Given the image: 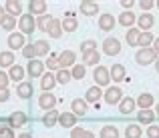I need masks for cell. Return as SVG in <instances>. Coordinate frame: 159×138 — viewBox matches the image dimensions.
Masks as SVG:
<instances>
[{
    "label": "cell",
    "instance_id": "cell-21",
    "mask_svg": "<svg viewBox=\"0 0 159 138\" xmlns=\"http://www.w3.org/2000/svg\"><path fill=\"white\" fill-rule=\"evenodd\" d=\"M70 108H73V114L75 116H85L87 114V110H89V108H87V102L85 100H81V98H75L73 102H70Z\"/></svg>",
    "mask_w": 159,
    "mask_h": 138
},
{
    "label": "cell",
    "instance_id": "cell-19",
    "mask_svg": "<svg viewBox=\"0 0 159 138\" xmlns=\"http://www.w3.org/2000/svg\"><path fill=\"white\" fill-rule=\"evenodd\" d=\"M115 22L117 20L113 18V14H109V12H103V14L99 16V28H101V30H113Z\"/></svg>",
    "mask_w": 159,
    "mask_h": 138
},
{
    "label": "cell",
    "instance_id": "cell-30",
    "mask_svg": "<svg viewBox=\"0 0 159 138\" xmlns=\"http://www.w3.org/2000/svg\"><path fill=\"white\" fill-rule=\"evenodd\" d=\"M81 12L85 16H93V14H97V12H99V4L85 0V2H81Z\"/></svg>",
    "mask_w": 159,
    "mask_h": 138
},
{
    "label": "cell",
    "instance_id": "cell-23",
    "mask_svg": "<svg viewBox=\"0 0 159 138\" xmlns=\"http://www.w3.org/2000/svg\"><path fill=\"white\" fill-rule=\"evenodd\" d=\"M47 32H48V36H51V38H61V34H62L61 20H58V18H52L51 24H48V28H47Z\"/></svg>",
    "mask_w": 159,
    "mask_h": 138
},
{
    "label": "cell",
    "instance_id": "cell-25",
    "mask_svg": "<svg viewBox=\"0 0 159 138\" xmlns=\"http://www.w3.org/2000/svg\"><path fill=\"white\" fill-rule=\"evenodd\" d=\"M135 106H137V102H135L133 98H123V100L119 102V112L127 116V114H131V112L135 110Z\"/></svg>",
    "mask_w": 159,
    "mask_h": 138
},
{
    "label": "cell",
    "instance_id": "cell-33",
    "mask_svg": "<svg viewBox=\"0 0 159 138\" xmlns=\"http://www.w3.org/2000/svg\"><path fill=\"white\" fill-rule=\"evenodd\" d=\"M48 50H51V44H48L47 40H36V42H34V52H36V56H47Z\"/></svg>",
    "mask_w": 159,
    "mask_h": 138
},
{
    "label": "cell",
    "instance_id": "cell-39",
    "mask_svg": "<svg viewBox=\"0 0 159 138\" xmlns=\"http://www.w3.org/2000/svg\"><path fill=\"white\" fill-rule=\"evenodd\" d=\"M85 74H87L85 64H75V66H73V70H70V76L77 78V80H83V78H85Z\"/></svg>",
    "mask_w": 159,
    "mask_h": 138
},
{
    "label": "cell",
    "instance_id": "cell-41",
    "mask_svg": "<svg viewBox=\"0 0 159 138\" xmlns=\"http://www.w3.org/2000/svg\"><path fill=\"white\" fill-rule=\"evenodd\" d=\"M22 56L24 58H28V60H34L36 58V52H34V44H24V48H22Z\"/></svg>",
    "mask_w": 159,
    "mask_h": 138
},
{
    "label": "cell",
    "instance_id": "cell-24",
    "mask_svg": "<svg viewBox=\"0 0 159 138\" xmlns=\"http://www.w3.org/2000/svg\"><path fill=\"white\" fill-rule=\"evenodd\" d=\"M99 60H101L99 50H91V52H85V54H83V64H85V66H97Z\"/></svg>",
    "mask_w": 159,
    "mask_h": 138
},
{
    "label": "cell",
    "instance_id": "cell-42",
    "mask_svg": "<svg viewBox=\"0 0 159 138\" xmlns=\"http://www.w3.org/2000/svg\"><path fill=\"white\" fill-rule=\"evenodd\" d=\"M0 26H2L4 30H14V28H16V18H12V16H8V14H6Z\"/></svg>",
    "mask_w": 159,
    "mask_h": 138
},
{
    "label": "cell",
    "instance_id": "cell-12",
    "mask_svg": "<svg viewBox=\"0 0 159 138\" xmlns=\"http://www.w3.org/2000/svg\"><path fill=\"white\" fill-rule=\"evenodd\" d=\"M103 50H105V54H109V56H117L121 52V42L117 38H107L103 42Z\"/></svg>",
    "mask_w": 159,
    "mask_h": 138
},
{
    "label": "cell",
    "instance_id": "cell-8",
    "mask_svg": "<svg viewBox=\"0 0 159 138\" xmlns=\"http://www.w3.org/2000/svg\"><path fill=\"white\" fill-rule=\"evenodd\" d=\"M155 24V18H153L151 12H143V14L137 18V26H139L141 32H149V28Z\"/></svg>",
    "mask_w": 159,
    "mask_h": 138
},
{
    "label": "cell",
    "instance_id": "cell-1",
    "mask_svg": "<svg viewBox=\"0 0 159 138\" xmlns=\"http://www.w3.org/2000/svg\"><path fill=\"white\" fill-rule=\"evenodd\" d=\"M135 60H137V64L147 66V64H151V62L157 60V54H155V50H153L151 46H149V48H139L137 54H135Z\"/></svg>",
    "mask_w": 159,
    "mask_h": 138
},
{
    "label": "cell",
    "instance_id": "cell-28",
    "mask_svg": "<svg viewBox=\"0 0 159 138\" xmlns=\"http://www.w3.org/2000/svg\"><path fill=\"white\" fill-rule=\"evenodd\" d=\"M24 72H26V70H24L22 66L14 64V66H10V72H8V78L20 84V82H22V78H24Z\"/></svg>",
    "mask_w": 159,
    "mask_h": 138
},
{
    "label": "cell",
    "instance_id": "cell-9",
    "mask_svg": "<svg viewBox=\"0 0 159 138\" xmlns=\"http://www.w3.org/2000/svg\"><path fill=\"white\" fill-rule=\"evenodd\" d=\"M24 44H26V38H24L22 32H12L10 36H8V46H10V50H22Z\"/></svg>",
    "mask_w": 159,
    "mask_h": 138
},
{
    "label": "cell",
    "instance_id": "cell-5",
    "mask_svg": "<svg viewBox=\"0 0 159 138\" xmlns=\"http://www.w3.org/2000/svg\"><path fill=\"white\" fill-rule=\"evenodd\" d=\"M58 64H61V68H73L75 66V60H77V54L73 52V50H62L61 54H58Z\"/></svg>",
    "mask_w": 159,
    "mask_h": 138
},
{
    "label": "cell",
    "instance_id": "cell-43",
    "mask_svg": "<svg viewBox=\"0 0 159 138\" xmlns=\"http://www.w3.org/2000/svg\"><path fill=\"white\" fill-rule=\"evenodd\" d=\"M47 68H48V72L51 70H61V64H58V58L57 56H48V60H47Z\"/></svg>",
    "mask_w": 159,
    "mask_h": 138
},
{
    "label": "cell",
    "instance_id": "cell-49",
    "mask_svg": "<svg viewBox=\"0 0 159 138\" xmlns=\"http://www.w3.org/2000/svg\"><path fill=\"white\" fill-rule=\"evenodd\" d=\"M10 98V90L8 88H0V102H6Z\"/></svg>",
    "mask_w": 159,
    "mask_h": 138
},
{
    "label": "cell",
    "instance_id": "cell-44",
    "mask_svg": "<svg viewBox=\"0 0 159 138\" xmlns=\"http://www.w3.org/2000/svg\"><path fill=\"white\" fill-rule=\"evenodd\" d=\"M91 50H97V42L95 40H85V42L81 44V52H91Z\"/></svg>",
    "mask_w": 159,
    "mask_h": 138
},
{
    "label": "cell",
    "instance_id": "cell-48",
    "mask_svg": "<svg viewBox=\"0 0 159 138\" xmlns=\"http://www.w3.org/2000/svg\"><path fill=\"white\" fill-rule=\"evenodd\" d=\"M139 6H141V10L145 12V10H151V8L155 6V2H153V0H141Z\"/></svg>",
    "mask_w": 159,
    "mask_h": 138
},
{
    "label": "cell",
    "instance_id": "cell-2",
    "mask_svg": "<svg viewBox=\"0 0 159 138\" xmlns=\"http://www.w3.org/2000/svg\"><path fill=\"white\" fill-rule=\"evenodd\" d=\"M18 28H20V32H22L24 36L32 34V32L36 30V18L32 14H22L18 18Z\"/></svg>",
    "mask_w": 159,
    "mask_h": 138
},
{
    "label": "cell",
    "instance_id": "cell-16",
    "mask_svg": "<svg viewBox=\"0 0 159 138\" xmlns=\"http://www.w3.org/2000/svg\"><path fill=\"white\" fill-rule=\"evenodd\" d=\"M135 102L141 110H149V108L153 106V102H155V98H153V94H149V92H143V94H139V98H137Z\"/></svg>",
    "mask_w": 159,
    "mask_h": 138
},
{
    "label": "cell",
    "instance_id": "cell-4",
    "mask_svg": "<svg viewBox=\"0 0 159 138\" xmlns=\"http://www.w3.org/2000/svg\"><path fill=\"white\" fill-rule=\"evenodd\" d=\"M103 98H105L107 104H119L121 100H123V90L117 88V86H113V88H107L105 92H103Z\"/></svg>",
    "mask_w": 159,
    "mask_h": 138
},
{
    "label": "cell",
    "instance_id": "cell-7",
    "mask_svg": "<svg viewBox=\"0 0 159 138\" xmlns=\"http://www.w3.org/2000/svg\"><path fill=\"white\" fill-rule=\"evenodd\" d=\"M39 106L44 108V110H54V106H57V96L52 94V92H43L39 98Z\"/></svg>",
    "mask_w": 159,
    "mask_h": 138
},
{
    "label": "cell",
    "instance_id": "cell-40",
    "mask_svg": "<svg viewBox=\"0 0 159 138\" xmlns=\"http://www.w3.org/2000/svg\"><path fill=\"white\" fill-rule=\"evenodd\" d=\"M54 76H57V82H61V84H69L70 78H73L70 76V70H65V68H61Z\"/></svg>",
    "mask_w": 159,
    "mask_h": 138
},
{
    "label": "cell",
    "instance_id": "cell-3",
    "mask_svg": "<svg viewBox=\"0 0 159 138\" xmlns=\"http://www.w3.org/2000/svg\"><path fill=\"white\" fill-rule=\"evenodd\" d=\"M93 78H95V86H107L109 82H111V76H109V68H105V66H97L93 72Z\"/></svg>",
    "mask_w": 159,
    "mask_h": 138
},
{
    "label": "cell",
    "instance_id": "cell-55",
    "mask_svg": "<svg viewBox=\"0 0 159 138\" xmlns=\"http://www.w3.org/2000/svg\"><path fill=\"white\" fill-rule=\"evenodd\" d=\"M155 114L159 116V104H157V106H155Z\"/></svg>",
    "mask_w": 159,
    "mask_h": 138
},
{
    "label": "cell",
    "instance_id": "cell-45",
    "mask_svg": "<svg viewBox=\"0 0 159 138\" xmlns=\"http://www.w3.org/2000/svg\"><path fill=\"white\" fill-rule=\"evenodd\" d=\"M0 138H14V130L10 126H0Z\"/></svg>",
    "mask_w": 159,
    "mask_h": 138
},
{
    "label": "cell",
    "instance_id": "cell-10",
    "mask_svg": "<svg viewBox=\"0 0 159 138\" xmlns=\"http://www.w3.org/2000/svg\"><path fill=\"white\" fill-rule=\"evenodd\" d=\"M61 26L65 32H75L79 28V22H77V16H75V12H66L65 20H61Z\"/></svg>",
    "mask_w": 159,
    "mask_h": 138
},
{
    "label": "cell",
    "instance_id": "cell-29",
    "mask_svg": "<svg viewBox=\"0 0 159 138\" xmlns=\"http://www.w3.org/2000/svg\"><path fill=\"white\" fill-rule=\"evenodd\" d=\"M10 66H14V54L10 50L0 52V68H10Z\"/></svg>",
    "mask_w": 159,
    "mask_h": 138
},
{
    "label": "cell",
    "instance_id": "cell-46",
    "mask_svg": "<svg viewBox=\"0 0 159 138\" xmlns=\"http://www.w3.org/2000/svg\"><path fill=\"white\" fill-rule=\"evenodd\" d=\"M147 136L149 138H159V126L157 124H149L147 126Z\"/></svg>",
    "mask_w": 159,
    "mask_h": 138
},
{
    "label": "cell",
    "instance_id": "cell-56",
    "mask_svg": "<svg viewBox=\"0 0 159 138\" xmlns=\"http://www.w3.org/2000/svg\"><path fill=\"white\" fill-rule=\"evenodd\" d=\"M155 6H157V8H159V2H155Z\"/></svg>",
    "mask_w": 159,
    "mask_h": 138
},
{
    "label": "cell",
    "instance_id": "cell-13",
    "mask_svg": "<svg viewBox=\"0 0 159 138\" xmlns=\"http://www.w3.org/2000/svg\"><path fill=\"white\" fill-rule=\"evenodd\" d=\"M28 14H32V16H43V14H47V2L44 0H32L30 4H28Z\"/></svg>",
    "mask_w": 159,
    "mask_h": 138
},
{
    "label": "cell",
    "instance_id": "cell-17",
    "mask_svg": "<svg viewBox=\"0 0 159 138\" xmlns=\"http://www.w3.org/2000/svg\"><path fill=\"white\" fill-rule=\"evenodd\" d=\"M109 76H111L115 82L125 80V76H127V72H125V66H123V64H113L111 68H109Z\"/></svg>",
    "mask_w": 159,
    "mask_h": 138
},
{
    "label": "cell",
    "instance_id": "cell-51",
    "mask_svg": "<svg viewBox=\"0 0 159 138\" xmlns=\"http://www.w3.org/2000/svg\"><path fill=\"white\" fill-rule=\"evenodd\" d=\"M151 48L155 50V54H157V56H159V36H157L155 40H153V46H151Z\"/></svg>",
    "mask_w": 159,
    "mask_h": 138
},
{
    "label": "cell",
    "instance_id": "cell-38",
    "mask_svg": "<svg viewBox=\"0 0 159 138\" xmlns=\"http://www.w3.org/2000/svg\"><path fill=\"white\" fill-rule=\"evenodd\" d=\"M51 20H52V16H48V14L39 16V18H36V28L47 32V28H48V24H51Z\"/></svg>",
    "mask_w": 159,
    "mask_h": 138
},
{
    "label": "cell",
    "instance_id": "cell-50",
    "mask_svg": "<svg viewBox=\"0 0 159 138\" xmlns=\"http://www.w3.org/2000/svg\"><path fill=\"white\" fill-rule=\"evenodd\" d=\"M133 4H135L133 0H123V2H121V6H123L125 10H131V8H133Z\"/></svg>",
    "mask_w": 159,
    "mask_h": 138
},
{
    "label": "cell",
    "instance_id": "cell-35",
    "mask_svg": "<svg viewBox=\"0 0 159 138\" xmlns=\"http://www.w3.org/2000/svg\"><path fill=\"white\" fill-rule=\"evenodd\" d=\"M141 134H143V130L139 124H129L125 128V138H141Z\"/></svg>",
    "mask_w": 159,
    "mask_h": 138
},
{
    "label": "cell",
    "instance_id": "cell-34",
    "mask_svg": "<svg viewBox=\"0 0 159 138\" xmlns=\"http://www.w3.org/2000/svg\"><path fill=\"white\" fill-rule=\"evenodd\" d=\"M101 138H119V128L113 126V124L103 126L101 128Z\"/></svg>",
    "mask_w": 159,
    "mask_h": 138
},
{
    "label": "cell",
    "instance_id": "cell-54",
    "mask_svg": "<svg viewBox=\"0 0 159 138\" xmlns=\"http://www.w3.org/2000/svg\"><path fill=\"white\" fill-rule=\"evenodd\" d=\"M155 70L159 72V56H157V60H155Z\"/></svg>",
    "mask_w": 159,
    "mask_h": 138
},
{
    "label": "cell",
    "instance_id": "cell-32",
    "mask_svg": "<svg viewBox=\"0 0 159 138\" xmlns=\"http://www.w3.org/2000/svg\"><path fill=\"white\" fill-rule=\"evenodd\" d=\"M153 40H155V36H153L151 32H141L139 40H137V46H141V48H149V44H153Z\"/></svg>",
    "mask_w": 159,
    "mask_h": 138
},
{
    "label": "cell",
    "instance_id": "cell-36",
    "mask_svg": "<svg viewBox=\"0 0 159 138\" xmlns=\"http://www.w3.org/2000/svg\"><path fill=\"white\" fill-rule=\"evenodd\" d=\"M139 34H141V30H139V28H129V30H127V34H125V38H127V44H129V46H137Z\"/></svg>",
    "mask_w": 159,
    "mask_h": 138
},
{
    "label": "cell",
    "instance_id": "cell-11",
    "mask_svg": "<svg viewBox=\"0 0 159 138\" xmlns=\"http://www.w3.org/2000/svg\"><path fill=\"white\" fill-rule=\"evenodd\" d=\"M26 72H28V76H32V78L43 76V72H44V62L43 60H28Z\"/></svg>",
    "mask_w": 159,
    "mask_h": 138
},
{
    "label": "cell",
    "instance_id": "cell-52",
    "mask_svg": "<svg viewBox=\"0 0 159 138\" xmlns=\"http://www.w3.org/2000/svg\"><path fill=\"white\" fill-rule=\"evenodd\" d=\"M4 16H6V10H4V6H0V24H2Z\"/></svg>",
    "mask_w": 159,
    "mask_h": 138
},
{
    "label": "cell",
    "instance_id": "cell-26",
    "mask_svg": "<svg viewBox=\"0 0 159 138\" xmlns=\"http://www.w3.org/2000/svg\"><path fill=\"white\" fill-rule=\"evenodd\" d=\"M103 96V90L99 86H91L87 90V96H85V102H93V104H99V98Z\"/></svg>",
    "mask_w": 159,
    "mask_h": 138
},
{
    "label": "cell",
    "instance_id": "cell-27",
    "mask_svg": "<svg viewBox=\"0 0 159 138\" xmlns=\"http://www.w3.org/2000/svg\"><path fill=\"white\" fill-rule=\"evenodd\" d=\"M58 116H61V112H58L57 108H54V110H48L47 114L43 116V124H44V126H48V128L54 126V124H58Z\"/></svg>",
    "mask_w": 159,
    "mask_h": 138
},
{
    "label": "cell",
    "instance_id": "cell-53",
    "mask_svg": "<svg viewBox=\"0 0 159 138\" xmlns=\"http://www.w3.org/2000/svg\"><path fill=\"white\" fill-rule=\"evenodd\" d=\"M18 138H32V134H30V132H22Z\"/></svg>",
    "mask_w": 159,
    "mask_h": 138
},
{
    "label": "cell",
    "instance_id": "cell-6",
    "mask_svg": "<svg viewBox=\"0 0 159 138\" xmlns=\"http://www.w3.org/2000/svg\"><path fill=\"white\" fill-rule=\"evenodd\" d=\"M26 122H28V116L24 114L22 110H16V112H12V114L8 116V126L10 128H20Z\"/></svg>",
    "mask_w": 159,
    "mask_h": 138
},
{
    "label": "cell",
    "instance_id": "cell-47",
    "mask_svg": "<svg viewBox=\"0 0 159 138\" xmlns=\"http://www.w3.org/2000/svg\"><path fill=\"white\" fill-rule=\"evenodd\" d=\"M8 82H10V78H8V74L0 70V88H8Z\"/></svg>",
    "mask_w": 159,
    "mask_h": 138
},
{
    "label": "cell",
    "instance_id": "cell-15",
    "mask_svg": "<svg viewBox=\"0 0 159 138\" xmlns=\"http://www.w3.org/2000/svg\"><path fill=\"white\" fill-rule=\"evenodd\" d=\"M54 84H57V76H54L52 72H47V74L40 76V88L44 92H51L54 88Z\"/></svg>",
    "mask_w": 159,
    "mask_h": 138
},
{
    "label": "cell",
    "instance_id": "cell-18",
    "mask_svg": "<svg viewBox=\"0 0 159 138\" xmlns=\"http://www.w3.org/2000/svg\"><path fill=\"white\" fill-rule=\"evenodd\" d=\"M32 92H34V86H32V82H20V84L16 86V94H18L20 98H24V100L30 98Z\"/></svg>",
    "mask_w": 159,
    "mask_h": 138
},
{
    "label": "cell",
    "instance_id": "cell-31",
    "mask_svg": "<svg viewBox=\"0 0 159 138\" xmlns=\"http://www.w3.org/2000/svg\"><path fill=\"white\" fill-rule=\"evenodd\" d=\"M137 120H139L141 124H153V120H155V112L149 108V110H139L137 112Z\"/></svg>",
    "mask_w": 159,
    "mask_h": 138
},
{
    "label": "cell",
    "instance_id": "cell-37",
    "mask_svg": "<svg viewBox=\"0 0 159 138\" xmlns=\"http://www.w3.org/2000/svg\"><path fill=\"white\" fill-rule=\"evenodd\" d=\"M70 138H95V134L91 130H85V128L75 126L73 130H70Z\"/></svg>",
    "mask_w": 159,
    "mask_h": 138
},
{
    "label": "cell",
    "instance_id": "cell-22",
    "mask_svg": "<svg viewBox=\"0 0 159 138\" xmlns=\"http://www.w3.org/2000/svg\"><path fill=\"white\" fill-rule=\"evenodd\" d=\"M135 22H137V18H135V14H133L131 10L121 12V16H119V24H121L123 28H131Z\"/></svg>",
    "mask_w": 159,
    "mask_h": 138
},
{
    "label": "cell",
    "instance_id": "cell-14",
    "mask_svg": "<svg viewBox=\"0 0 159 138\" xmlns=\"http://www.w3.org/2000/svg\"><path fill=\"white\" fill-rule=\"evenodd\" d=\"M4 10H6L8 16L16 18V16H22V4L16 2V0H8V2L4 4Z\"/></svg>",
    "mask_w": 159,
    "mask_h": 138
},
{
    "label": "cell",
    "instance_id": "cell-20",
    "mask_svg": "<svg viewBox=\"0 0 159 138\" xmlns=\"http://www.w3.org/2000/svg\"><path fill=\"white\" fill-rule=\"evenodd\" d=\"M58 124H61L62 128H75V124H77V116H75L73 112H62V114L58 116Z\"/></svg>",
    "mask_w": 159,
    "mask_h": 138
}]
</instances>
